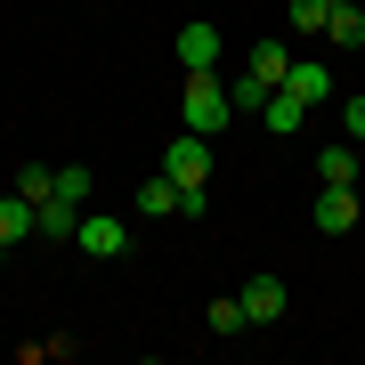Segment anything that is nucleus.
Returning a JSON list of instances; mask_svg holds the SVG:
<instances>
[{"label":"nucleus","instance_id":"12","mask_svg":"<svg viewBox=\"0 0 365 365\" xmlns=\"http://www.w3.org/2000/svg\"><path fill=\"white\" fill-rule=\"evenodd\" d=\"M73 227H81V203H66V195L41 203V244H73Z\"/></svg>","mask_w":365,"mask_h":365},{"label":"nucleus","instance_id":"21","mask_svg":"<svg viewBox=\"0 0 365 365\" xmlns=\"http://www.w3.org/2000/svg\"><path fill=\"white\" fill-rule=\"evenodd\" d=\"M357 163H365V138H357Z\"/></svg>","mask_w":365,"mask_h":365},{"label":"nucleus","instance_id":"18","mask_svg":"<svg viewBox=\"0 0 365 365\" xmlns=\"http://www.w3.org/2000/svg\"><path fill=\"white\" fill-rule=\"evenodd\" d=\"M211 211V179H195V187H179V220H203Z\"/></svg>","mask_w":365,"mask_h":365},{"label":"nucleus","instance_id":"14","mask_svg":"<svg viewBox=\"0 0 365 365\" xmlns=\"http://www.w3.org/2000/svg\"><path fill=\"white\" fill-rule=\"evenodd\" d=\"M138 211H146V220H179V179H170V170L146 179V187H138Z\"/></svg>","mask_w":365,"mask_h":365},{"label":"nucleus","instance_id":"4","mask_svg":"<svg viewBox=\"0 0 365 365\" xmlns=\"http://www.w3.org/2000/svg\"><path fill=\"white\" fill-rule=\"evenodd\" d=\"M170 49H179V66H187V73H211L227 41H220V25H203V16H195V25H179V41H170Z\"/></svg>","mask_w":365,"mask_h":365},{"label":"nucleus","instance_id":"8","mask_svg":"<svg viewBox=\"0 0 365 365\" xmlns=\"http://www.w3.org/2000/svg\"><path fill=\"white\" fill-rule=\"evenodd\" d=\"M284 276H252V284H244V317H252V325H276V317H284Z\"/></svg>","mask_w":365,"mask_h":365},{"label":"nucleus","instance_id":"5","mask_svg":"<svg viewBox=\"0 0 365 365\" xmlns=\"http://www.w3.org/2000/svg\"><path fill=\"white\" fill-rule=\"evenodd\" d=\"M365 220V195H357V187H317V227H325V235H349Z\"/></svg>","mask_w":365,"mask_h":365},{"label":"nucleus","instance_id":"11","mask_svg":"<svg viewBox=\"0 0 365 365\" xmlns=\"http://www.w3.org/2000/svg\"><path fill=\"white\" fill-rule=\"evenodd\" d=\"M357 179H365L357 146H325V155H317V187H357Z\"/></svg>","mask_w":365,"mask_h":365},{"label":"nucleus","instance_id":"20","mask_svg":"<svg viewBox=\"0 0 365 365\" xmlns=\"http://www.w3.org/2000/svg\"><path fill=\"white\" fill-rule=\"evenodd\" d=\"M0 268H9V244H0Z\"/></svg>","mask_w":365,"mask_h":365},{"label":"nucleus","instance_id":"19","mask_svg":"<svg viewBox=\"0 0 365 365\" xmlns=\"http://www.w3.org/2000/svg\"><path fill=\"white\" fill-rule=\"evenodd\" d=\"M341 122H349V138H365V90H357V98H341Z\"/></svg>","mask_w":365,"mask_h":365},{"label":"nucleus","instance_id":"6","mask_svg":"<svg viewBox=\"0 0 365 365\" xmlns=\"http://www.w3.org/2000/svg\"><path fill=\"white\" fill-rule=\"evenodd\" d=\"M25 235H41V203L25 195V187H16V195H0V244H25Z\"/></svg>","mask_w":365,"mask_h":365},{"label":"nucleus","instance_id":"7","mask_svg":"<svg viewBox=\"0 0 365 365\" xmlns=\"http://www.w3.org/2000/svg\"><path fill=\"white\" fill-rule=\"evenodd\" d=\"M244 73L260 81V90H284V73H292V49H284V41H252V57H244Z\"/></svg>","mask_w":365,"mask_h":365},{"label":"nucleus","instance_id":"9","mask_svg":"<svg viewBox=\"0 0 365 365\" xmlns=\"http://www.w3.org/2000/svg\"><path fill=\"white\" fill-rule=\"evenodd\" d=\"M325 41L333 49H365V0H333L325 9Z\"/></svg>","mask_w":365,"mask_h":365},{"label":"nucleus","instance_id":"15","mask_svg":"<svg viewBox=\"0 0 365 365\" xmlns=\"http://www.w3.org/2000/svg\"><path fill=\"white\" fill-rule=\"evenodd\" d=\"M252 317H244V292H227V300H211V333H244Z\"/></svg>","mask_w":365,"mask_h":365},{"label":"nucleus","instance_id":"13","mask_svg":"<svg viewBox=\"0 0 365 365\" xmlns=\"http://www.w3.org/2000/svg\"><path fill=\"white\" fill-rule=\"evenodd\" d=\"M260 122H268V130H276V138H292V130H300V122H309V98H292V90H276V98L260 106Z\"/></svg>","mask_w":365,"mask_h":365},{"label":"nucleus","instance_id":"1","mask_svg":"<svg viewBox=\"0 0 365 365\" xmlns=\"http://www.w3.org/2000/svg\"><path fill=\"white\" fill-rule=\"evenodd\" d=\"M179 114H187V130H203V138H220L227 122H235V98H227L220 66H211V73H187V90H179Z\"/></svg>","mask_w":365,"mask_h":365},{"label":"nucleus","instance_id":"2","mask_svg":"<svg viewBox=\"0 0 365 365\" xmlns=\"http://www.w3.org/2000/svg\"><path fill=\"white\" fill-rule=\"evenodd\" d=\"M73 244L90 252V260H122V252H130V227H122L114 211H81V227H73Z\"/></svg>","mask_w":365,"mask_h":365},{"label":"nucleus","instance_id":"3","mask_svg":"<svg viewBox=\"0 0 365 365\" xmlns=\"http://www.w3.org/2000/svg\"><path fill=\"white\" fill-rule=\"evenodd\" d=\"M163 170H170V179H179V187H195V179H211V138H203V130L170 138V146H163Z\"/></svg>","mask_w":365,"mask_h":365},{"label":"nucleus","instance_id":"10","mask_svg":"<svg viewBox=\"0 0 365 365\" xmlns=\"http://www.w3.org/2000/svg\"><path fill=\"white\" fill-rule=\"evenodd\" d=\"M284 90H292V98H309V106H325V98H333V66H317V57H292Z\"/></svg>","mask_w":365,"mask_h":365},{"label":"nucleus","instance_id":"16","mask_svg":"<svg viewBox=\"0 0 365 365\" xmlns=\"http://www.w3.org/2000/svg\"><path fill=\"white\" fill-rule=\"evenodd\" d=\"M57 195H66V203H81V211H90V170H81V163H66V170H57Z\"/></svg>","mask_w":365,"mask_h":365},{"label":"nucleus","instance_id":"17","mask_svg":"<svg viewBox=\"0 0 365 365\" xmlns=\"http://www.w3.org/2000/svg\"><path fill=\"white\" fill-rule=\"evenodd\" d=\"M16 187H25L33 203H49V195H57V170H41V163H25V170H16Z\"/></svg>","mask_w":365,"mask_h":365}]
</instances>
